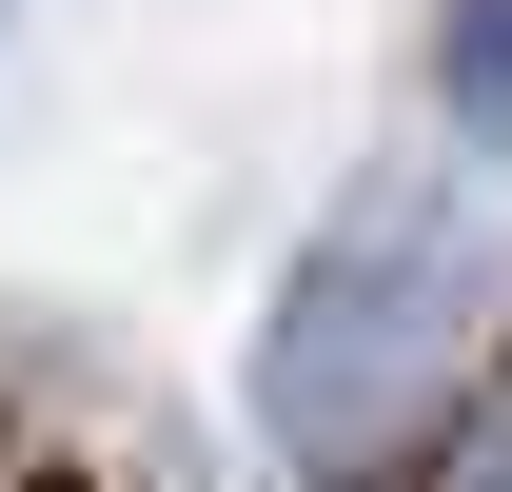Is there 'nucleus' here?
I'll return each mask as SVG.
<instances>
[{
    "mask_svg": "<svg viewBox=\"0 0 512 492\" xmlns=\"http://www.w3.org/2000/svg\"><path fill=\"white\" fill-rule=\"evenodd\" d=\"M473 296H493L473 217L414 197V178H375L276 276V315H256V433L316 492H394L414 433H434V394H453V355H473Z\"/></svg>",
    "mask_w": 512,
    "mask_h": 492,
    "instance_id": "f257e3e1",
    "label": "nucleus"
},
{
    "mask_svg": "<svg viewBox=\"0 0 512 492\" xmlns=\"http://www.w3.org/2000/svg\"><path fill=\"white\" fill-rule=\"evenodd\" d=\"M434 79H453V119L512 158V0H434Z\"/></svg>",
    "mask_w": 512,
    "mask_h": 492,
    "instance_id": "f03ea898",
    "label": "nucleus"
}]
</instances>
